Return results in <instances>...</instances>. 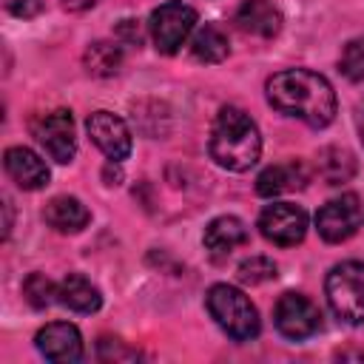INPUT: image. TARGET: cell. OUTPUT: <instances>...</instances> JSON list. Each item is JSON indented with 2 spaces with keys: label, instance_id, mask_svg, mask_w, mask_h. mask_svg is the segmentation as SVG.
Listing matches in <instances>:
<instances>
[{
  "label": "cell",
  "instance_id": "obj_17",
  "mask_svg": "<svg viewBox=\"0 0 364 364\" xmlns=\"http://www.w3.org/2000/svg\"><path fill=\"white\" fill-rule=\"evenodd\" d=\"M43 219L60 233H77L88 225L91 213L77 196H54L51 202H46Z\"/></svg>",
  "mask_w": 364,
  "mask_h": 364
},
{
  "label": "cell",
  "instance_id": "obj_18",
  "mask_svg": "<svg viewBox=\"0 0 364 364\" xmlns=\"http://www.w3.org/2000/svg\"><path fill=\"white\" fill-rule=\"evenodd\" d=\"M316 165H318V176L327 185H341V182L353 179V173H355V156L341 145L321 148Z\"/></svg>",
  "mask_w": 364,
  "mask_h": 364
},
{
  "label": "cell",
  "instance_id": "obj_27",
  "mask_svg": "<svg viewBox=\"0 0 364 364\" xmlns=\"http://www.w3.org/2000/svg\"><path fill=\"white\" fill-rule=\"evenodd\" d=\"M68 11H85V9H91L97 0H60Z\"/></svg>",
  "mask_w": 364,
  "mask_h": 364
},
{
  "label": "cell",
  "instance_id": "obj_9",
  "mask_svg": "<svg viewBox=\"0 0 364 364\" xmlns=\"http://www.w3.org/2000/svg\"><path fill=\"white\" fill-rule=\"evenodd\" d=\"M34 136H37V142L43 145V151H46L54 162H60V165L71 162L74 154H77L74 117H71V111H65V108H57V111L43 114V117L34 122Z\"/></svg>",
  "mask_w": 364,
  "mask_h": 364
},
{
  "label": "cell",
  "instance_id": "obj_26",
  "mask_svg": "<svg viewBox=\"0 0 364 364\" xmlns=\"http://www.w3.org/2000/svg\"><path fill=\"white\" fill-rule=\"evenodd\" d=\"M100 344H108V347H111V353H108V350H105V353H100L102 358H136V353H134V350H125L119 341L114 344V338H102Z\"/></svg>",
  "mask_w": 364,
  "mask_h": 364
},
{
  "label": "cell",
  "instance_id": "obj_6",
  "mask_svg": "<svg viewBox=\"0 0 364 364\" xmlns=\"http://www.w3.org/2000/svg\"><path fill=\"white\" fill-rule=\"evenodd\" d=\"M361 219H364L361 199L355 193H341V196H336L318 208L316 228H318V236L324 242L338 245V242H347L361 228Z\"/></svg>",
  "mask_w": 364,
  "mask_h": 364
},
{
  "label": "cell",
  "instance_id": "obj_2",
  "mask_svg": "<svg viewBox=\"0 0 364 364\" xmlns=\"http://www.w3.org/2000/svg\"><path fill=\"white\" fill-rule=\"evenodd\" d=\"M262 136L256 122L236 105H225L210 128V156L228 171H250L259 162Z\"/></svg>",
  "mask_w": 364,
  "mask_h": 364
},
{
  "label": "cell",
  "instance_id": "obj_13",
  "mask_svg": "<svg viewBox=\"0 0 364 364\" xmlns=\"http://www.w3.org/2000/svg\"><path fill=\"white\" fill-rule=\"evenodd\" d=\"M310 179L304 162L299 159H290V162H279V165H270L259 173L256 179V193L259 196H279V193H287V191H296V188H304Z\"/></svg>",
  "mask_w": 364,
  "mask_h": 364
},
{
  "label": "cell",
  "instance_id": "obj_15",
  "mask_svg": "<svg viewBox=\"0 0 364 364\" xmlns=\"http://www.w3.org/2000/svg\"><path fill=\"white\" fill-rule=\"evenodd\" d=\"M236 26L253 37H276L282 28V11L267 0H245L236 9Z\"/></svg>",
  "mask_w": 364,
  "mask_h": 364
},
{
  "label": "cell",
  "instance_id": "obj_19",
  "mask_svg": "<svg viewBox=\"0 0 364 364\" xmlns=\"http://www.w3.org/2000/svg\"><path fill=\"white\" fill-rule=\"evenodd\" d=\"M82 63H85V71L94 74V77H114L122 65V48L117 43L97 40L85 48Z\"/></svg>",
  "mask_w": 364,
  "mask_h": 364
},
{
  "label": "cell",
  "instance_id": "obj_1",
  "mask_svg": "<svg viewBox=\"0 0 364 364\" xmlns=\"http://www.w3.org/2000/svg\"><path fill=\"white\" fill-rule=\"evenodd\" d=\"M267 102L310 128H324L336 117L333 85L310 68H287L267 80Z\"/></svg>",
  "mask_w": 364,
  "mask_h": 364
},
{
  "label": "cell",
  "instance_id": "obj_16",
  "mask_svg": "<svg viewBox=\"0 0 364 364\" xmlns=\"http://www.w3.org/2000/svg\"><path fill=\"white\" fill-rule=\"evenodd\" d=\"M57 301L77 313H94V310H100L102 296H100L97 284H91V279H85L82 273H68L57 284Z\"/></svg>",
  "mask_w": 364,
  "mask_h": 364
},
{
  "label": "cell",
  "instance_id": "obj_5",
  "mask_svg": "<svg viewBox=\"0 0 364 364\" xmlns=\"http://www.w3.org/2000/svg\"><path fill=\"white\" fill-rule=\"evenodd\" d=\"M196 28V11L188 3H162L151 11L148 34L159 54H176Z\"/></svg>",
  "mask_w": 364,
  "mask_h": 364
},
{
  "label": "cell",
  "instance_id": "obj_25",
  "mask_svg": "<svg viewBox=\"0 0 364 364\" xmlns=\"http://www.w3.org/2000/svg\"><path fill=\"white\" fill-rule=\"evenodd\" d=\"M117 37H119L122 43H128V46H139L145 34H142V28H139L136 20H122V23L117 26Z\"/></svg>",
  "mask_w": 364,
  "mask_h": 364
},
{
  "label": "cell",
  "instance_id": "obj_21",
  "mask_svg": "<svg viewBox=\"0 0 364 364\" xmlns=\"http://www.w3.org/2000/svg\"><path fill=\"white\" fill-rule=\"evenodd\" d=\"M23 296L31 307L43 310L48 307L51 301H57V284L46 276V273H31L26 282H23Z\"/></svg>",
  "mask_w": 364,
  "mask_h": 364
},
{
  "label": "cell",
  "instance_id": "obj_14",
  "mask_svg": "<svg viewBox=\"0 0 364 364\" xmlns=\"http://www.w3.org/2000/svg\"><path fill=\"white\" fill-rule=\"evenodd\" d=\"M202 242L213 259H222L247 242V228L239 216H216L213 222H208Z\"/></svg>",
  "mask_w": 364,
  "mask_h": 364
},
{
  "label": "cell",
  "instance_id": "obj_7",
  "mask_svg": "<svg viewBox=\"0 0 364 364\" xmlns=\"http://www.w3.org/2000/svg\"><path fill=\"white\" fill-rule=\"evenodd\" d=\"M273 321H276V330L284 338L301 341V338H310L313 333H318L321 313H318V307L307 296L284 293V296H279V301L273 307Z\"/></svg>",
  "mask_w": 364,
  "mask_h": 364
},
{
  "label": "cell",
  "instance_id": "obj_10",
  "mask_svg": "<svg viewBox=\"0 0 364 364\" xmlns=\"http://www.w3.org/2000/svg\"><path fill=\"white\" fill-rule=\"evenodd\" d=\"M85 128H88L91 142L108 156V162L128 159V154H131V131H128V125L117 114H111V111H94L85 119Z\"/></svg>",
  "mask_w": 364,
  "mask_h": 364
},
{
  "label": "cell",
  "instance_id": "obj_28",
  "mask_svg": "<svg viewBox=\"0 0 364 364\" xmlns=\"http://www.w3.org/2000/svg\"><path fill=\"white\" fill-rule=\"evenodd\" d=\"M358 134H361V139H364V105H361V111H358Z\"/></svg>",
  "mask_w": 364,
  "mask_h": 364
},
{
  "label": "cell",
  "instance_id": "obj_11",
  "mask_svg": "<svg viewBox=\"0 0 364 364\" xmlns=\"http://www.w3.org/2000/svg\"><path fill=\"white\" fill-rule=\"evenodd\" d=\"M34 341H37V350L48 361L68 364V361H80L82 358V336L68 321H51L46 327H40Z\"/></svg>",
  "mask_w": 364,
  "mask_h": 364
},
{
  "label": "cell",
  "instance_id": "obj_8",
  "mask_svg": "<svg viewBox=\"0 0 364 364\" xmlns=\"http://www.w3.org/2000/svg\"><path fill=\"white\" fill-rule=\"evenodd\" d=\"M259 230L279 247H293L307 233V213L293 202H273L259 216Z\"/></svg>",
  "mask_w": 364,
  "mask_h": 364
},
{
  "label": "cell",
  "instance_id": "obj_12",
  "mask_svg": "<svg viewBox=\"0 0 364 364\" xmlns=\"http://www.w3.org/2000/svg\"><path fill=\"white\" fill-rule=\"evenodd\" d=\"M3 165H6V173L23 188V191H40L48 185V165L31 151V148H23V145H14L3 154Z\"/></svg>",
  "mask_w": 364,
  "mask_h": 364
},
{
  "label": "cell",
  "instance_id": "obj_23",
  "mask_svg": "<svg viewBox=\"0 0 364 364\" xmlns=\"http://www.w3.org/2000/svg\"><path fill=\"white\" fill-rule=\"evenodd\" d=\"M239 279L245 284H262V282H270L276 279V264L267 259V256H250L239 264Z\"/></svg>",
  "mask_w": 364,
  "mask_h": 364
},
{
  "label": "cell",
  "instance_id": "obj_3",
  "mask_svg": "<svg viewBox=\"0 0 364 364\" xmlns=\"http://www.w3.org/2000/svg\"><path fill=\"white\" fill-rule=\"evenodd\" d=\"M208 313L210 318L236 341H250L259 336L262 324H259V313L253 307V301L230 284H213L205 296Z\"/></svg>",
  "mask_w": 364,
  "mask_h": 364
},
{
  "label": "cell",
  "instance_id": "obj_24",
  "mask_svg": "<svg viewBox=\"0 0 364 364\" xmlns=\"http://www.w3.org/2000/svg\"><path fill=\"white\" fill-rule=\"evenodd\" d=\"M3 6L14 14V17H34V14H40V9H43V0H3Z\"/></svg>",
  "mask_w": 364,
  "mask_h": 364
},
{
  "label": "cell",
  "instance_id": "obj_22",
  "mask_svg": "<svg viewBox=\"0 0 364 364\" xmlns=\"http://www.w3.org/2000/svg\"><path fill=\"white\" fill-rule=\"evenodd\" d=\"M341 74L350 80V82H361L364 80V37H355L344 46L341 51Z\"/></svg>",
  "mask_w": 364,
  "mask_h": 364
},
{
  "label": "cell",
  "instance_id": "obj_20",
  "mask_svg": "<svg viewBox=\"0 0 364 364\" xmlns=\"http://www.w3.org/2000/svg\"><path fill=\"white\" fill-rule=\"evenodd\" d=\"M191 54L199 63H222L228 57V37L213 23H205L191 40Z\"/></svg>",
  "mask_w": 364,
  "mask_h": 364
},
{
  "label": "cell",
  "instance_id": "obj_4",
  "mask_svg": "<svg viewBox=\"0 0 364 364\" xmlns=\"http://www.w3.org/2000/svg\"><path fill=\"white\" fill-rule=\"evenodd\" d=\"M324 293H327L330 310L341 321L361 324L364 321V262L336 264L324 279Z\"/></svg>",
  "mask_w": 364,
  "mask_h": 364
}]
</instances>
